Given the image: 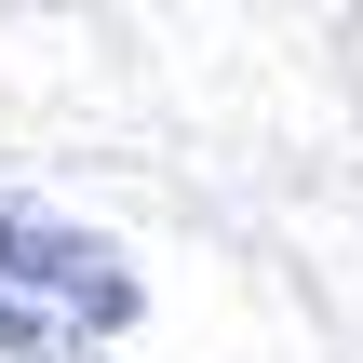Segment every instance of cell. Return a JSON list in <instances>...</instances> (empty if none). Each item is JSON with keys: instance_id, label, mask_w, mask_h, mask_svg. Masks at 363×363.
Masks as SVG:
<instances>
[{"instance_id": "6da1fadb", "label": "cell", "mask_w": 363, "mask_h": 363, "mask_svg": "<svg viewBox=\"0 0 363 363\" xmlns=\"http://www.w3.org/2000/svg\"><path fill=\"white\" fill-rule=\"evenodd\" d=\"M135 310L148 296H135V256L108 229H67V216H40V202L0 189V350L13 363H81Z\"/></svg>"}]
</instances>
